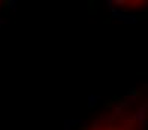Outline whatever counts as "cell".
Listing matches in <instances>:
<instances>
[{
	"label": "cell",
	"mask_w": 148,
	"mask_h": 130,
	"mask_svg": "<svg viewBox=\"0 0 148 130\" xmlns=\"http://www.w3.org/2000/svg\"><path fill=\"white\" fill-rule=\"evenodd\" d=\"M99 100H100L99 94H90V96H88V102H87V106H88L90 109H93L96 105H97Z\"/></svg>",
	"instance_id": "cell-1"
},
{
	"label": "cell",
	"mask_w": 148,
	"mask_h": 130,
	"mask_svg": "<svg viewBox=\"0 0 148 130\" xmlns=\"http://www.w3.org/2000/svg\"><path fill=\"white\" fill-rule=\"evenodd\" d=\"M6 5H9V6H8V8H9V9H12V11H16V2H15V0H12V2H6Z\"/></svg>",
	"instance_id": "cell-2"
},
{
	"label": "cell",
	"mask_w": 148,
	"mask_h": 130,
	"mask_svg": "<svg viewBox=\"0 0 148 130\" xmlns=\"http://www.w3.org/2000/svg\"><path fill=\"white\" fill-rule=\"evenodd\" d=\"M2 24H3V21H2V18H0V27H2Z\"/></svg>",
	"instance_id": "cell-3"
}]
</instances>
